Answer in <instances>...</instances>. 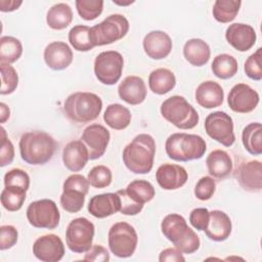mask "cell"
Returning a JSON list of instances; mask_svg holds the SVG:
<instances>
[{
  "label": "cell",
  "instance_id": "obj_32",
  "mask_svg": "<svg viewBox=\"0 0 262 262\" xmlns=\"http://www.w3.org/2000/svg\"><path fill=\"white\" fill-rule=\"evenodd\" d=\"M125 191L131 200L143 206L145 203L150 202L156 194L154 185L144 179L131 181L125 188Z\"/></svg>",
  "mask_w": 262,
  "mask_h": 262
},
{
  "label": "cell",
  "instance_id": "obj_15",
  "mask_svg": "<svg viewBox=\"0 0 262 262\" xmlns=\"http://www.w3.org/2000/svg\"><path fill=\"white\" fill-rule=\"evenodd\" d=\"M235 178L243 189L250 192H260L262 189V164L252 160L238 165Z\"/></svg>",
  "mask_w": 262,
  "mask_h": 262
},
{
  "label": "cell",
  "instance_id": "obj_5",
  "mask_svg": "<svg viewBox=\"0 0 262 262\" xmlns=\"http://www.w3.org/2000/svg\"><path fill=\"white\" fill-rule=\"evenodd\" d=\"M160 111L165 120L182 130L194 128L200 121L196 110L180 95H173L164 100Z\"/></svg>",
  "mask_w": 262,
  "mask_h": 262
},
{
  "label": "cell",
  "instance_id": "obj_31",
  "mask_svg": "<svg viewBox=\"0 0 262 262\" xmlns=\"http://www.w3.org/2000/svg\"><path fill=\"white\" fill-rule=\"evenodd\" d=\"M262 125L259 122L250 123L242 133V142L245 149L253 155L259 156L262 152Z\"/></svg>",
  "mask_w": 262,
  "mask_h": 262
},
{
  "label": "cell",
  "instance_id": "obj_9",
  "mask_svg": "<svg viewBox=\"0 0 262 262\" xmlns=\"http://www.w3.org/2000/svg\"><path fill=\"white\" fill-rule=\"evenodd\" d=\"M27 219L36 228L54 229L59 224L60 213L54 201L42 199L32 202L27 208Z\"/></svg>",
  "mask_w": 262,
  "mask_h": 262
},
{
  "label": "cell",
  "instance_id": "obj_42",
  "mask_svg": "<svg viewBox=\"0 0 262 262\" xmlns=\"http://www.w3.org/2000/svg\"><path fill=\"white\" fill-rule=\"evenodd\" d=\"M261 52L262 48L259 47L253 54H251L245 61L244 71L246 75L255 81L262 79V66H261Z\"/></svg>",
  "mask_w": 262,
  "mask_h": 262
},
{
  "label": "cell",
  "instance_id": "obj_10",
  "mask_svg": "<svg viewBox=\"0 0 262 262\" xmlns=\"http://www.w3.org/2000/svg\"><path fill=\"white\" fill-rule=\"evenodd\" d=\"M124 68L122 54L115 50L100 52L94 60L96 79L104 85H115L121 78Z\"/></svg>",
  "mask_w": 262,
  "mask_h": 262
},
{
  "label": "cell",
  "instance_id": "obj_34",
  "mask_svg": "<svg viewBox=\"0 0 262 262\" xmlns=\"http://www.w3.org/2000/svg\"><path fill=\"white\" fill-rule=\"evenodd\" d=\"M69 41L75 50L81 52L89 51L95 47L92 43L91 28L84 25H77L70 30Z\"/></svg>",
  "mask_w": 262,
  "mask_h": 262
},
{
  "label": "cell",
  "instance_id": "obj_23",
  "mask_svg": "<svg viewBox=\"0 0 262 262\" xmlns=\"http://www.w3.org/2000/svg\"><path fill=\"white\" fill-rule=\"evenodd\" d=\"M89 160V152L82 140L70 141L62 150L64 167L72 172L81 171Z\"/></svg>",
  "mask_w": 262,
  "mask_h": 262
},
{
  "label": "cell",
  "instance_id": "obj_49",
  "mask_svg": "<svg viewBox=\"0 0 262 262\" xmlns=\"http://www.w3.org/2000/svg\"><path fill=\"white\" fill-rule=\"evenodd\" d=\"M210 211L207 208H195L189 214L190 224L199 231L206 229L209 222Z\"/></svg>",
  "mask_w": 262,
  "mask_h": 262
},
{
  "label": "cell",
  "instance_id": "obj_36",
  "mask_svg": "<svg viewBox=\"0 0 262 262\" xmlns=\"http://www.w3.org/2000/svg\"><path fill=\"white\" fill-rule=\"evenodd\" d=\"M23 54L20 41L12 36H3L0 39V61L5 63L15 62Z\"/></svg>",
  "mask_w": 262,
  "mask_h": 262
},
{
  "label": "cell",
  "instance_id": "obj_7",
  "mask_svg": "<svg viewBox=\"0 0 262 262\" xmlns=\"http://www.w3.org/2000/svg\"><path fill=\"white\" fill-rule=\"evenodd\" d=\"M108 248L119 258L131 257L138 244L135 228L127 222H117L108 230Z\"/></svg>",
  "mask_w": 262,
  "mask_h": 262
},
{
  "label": "cell",
  "instance_id": "obj_6",
  "mask_svg": "<svg viewBox=\"0 0 262 262\" xmlns=\"http://www.w3.org/2000/svg\"><path fill=\"white\" fill-rule=\"evenodd\" d=\"M129 31V21L119 13L106 16L101 23L91 27V38L94 46L112 44L123 39Z\"/></svg>",
  "mask_w": 262,
  "mask_h": 262
},
{
  "label": "cell",
  "instance_id": "obj_44",
  "mask_svg": "<svg viewBox=\"0 0 262 262\" xmlns=\"http://www.w3.org/2000/svg\"><path fill=\"white\" fill-rule=\"evenodd\" d=\"M216 190V182L210 176H204L200 178L194 187V195L200 201L210 200Z\"/></svg>",
  "mask_w": 262,
  "mask_h": 262
},
{
  "label": "cell",
  "instance_id": "obj_29",
  "mask_svg": "<svg viewBox=\"0 0 262 262\" xmlns=\"http://www.w3.org/2000/svg\"><path fill=\"white\" fill-rule=\"evenodd\" d=\"M131 119L132 115L130 111L120 103H112L107 105L103 114V121L108 127L115 130H123L127 128L131 123Z\"/></svg>",
  "mask_w": 262,
  "mask_h": 262
},
{
  "label": "cell",
  "instance_id": "obj_16",
  "mask_svg": "<svg viewBox=\"0 0 262 262\" xmlns=\"http://www.w3.org/2000/svg\"><path fill=\"white\" fill-rule=\"evenodd\" d=\"M225 38L235 50L245 52L254 46L257 35L252 26L242 23H234L227 27L225 31Z\"/></svg>",
  "mask_w": 262,
  "mask_h": 262
},
{
  "label": "cell",
  "instance_id": "obj_28",
  "mask_svg": "<svg viewBox=\"0 0 262 262\" xmlns=\"http://www.w3.org/2000/svg\"><path fill=\"white\" fill-rule=\"evenodd\" d=\"M176 85V78L172 71L165 68L154 70L148 77V87L152 93L164 95Z\"/></svg>",
  "mask_w": 262,
  "mask_h": 262
},
{
  "label": "cell",
  "instance_id": "obj_4",
  "mask_svg": "<svg viewBox=\"0 0 262 262\" xmlns=\"http://www.w3.org/2000/svg\"><path fill=\"white\" fill-rule=\"evenodd\" d=\"M167 156L177 162H188L203 158L207 150L205 139L196 134L173 133L165 143Z\"/></svg>",
  "mask_w": 262,
  "mask_h": 262
},
{
  "label": "cell",
  "instance_id": "obj_50",
  "mask_svg": "<svg viewBox=\"0 0 262 262\" xmlns=\"http://www.w3.org/2000/svg\"><path fill=\"white\" fill-rule=\"evenodd\" d=\"M89 181L85 176L81 174H72L64 180L62 189H76L83 192L86 195L89 190Z\"/></svg>",
  "mask_w": 262,
  "mask_h": 262
},
{
  "label": "cell",
  "instance_id": "obj_13",
  "mask_svg": "<svg viewBox=\"0 0 262 262\" xmlns=\"http://www.w3.org/2000/svg\"><path fill=\"white\" fill-rule=\"evenodd\" d=\"M111 139L110 131L100 124L87 126L81 136V140L86 145L89 152V160H97L106 150Z\"/></svg>",
  "mask_w": 262,
  "mask_h": 262
},
{
  "label": "cell",
  "instance_id": "obj_41",
  "mask_svg": "<svg viewBox=\"0 0 262 262\" xmlns=\"http://www.w3.org/2000/svg\"><path fill=\"white\" fill-rule=\"evenodd\" d=\"M87 179L91 186L95 188H104L112 183L113 174L108 167L97 165L88 172Z\"/></svg>",
  "mask_w": 262,
  "mask_h": 262
},
{
  "label": "cell",
  "instance_id": "obj_25",
  "mask_svg": "<svg viewBox=\"0 0 262 262\" xmlns=\"http://www.w3.org/2000/svg\"><path fill=\"white\" fill-rule=\"evenodd\" d=\"M208 172L217 179H224L232 172V160L228 152L222 149H215L206 159Z\"/></svg>",
  "mask_w": 262,
  "mask_h": 262
},
{
  "label": "cell",
  "instance_id": "obj_12",
  "mask_svg": "<svg viewBox=\"0 0 262 262\" xmlns=\"http://www.w3.org/2000/svg\"><path fill=\"white\" fill-rule=\"evenodd\" d=\"M259 100L258 92L245 83L235 84L227 96V103L230 110L239 114L253 112L257 107Z\"/></svg>",
  "mask_w": 262,
  "mask_h": 262
},
{
  "label": "cell",
  "instance_id": "obj_24",
  "mask_svg": "<svg viewBox=\"0 0 262 262\" xmlns=\"http://www.w3.org/2000/svg\"><path fill=\"white\" fill-rule=\"evenodd\" d=\"M196 102L205 108H214L223 103L224 91L220 84L215 81L202 82L194 93Z\"/></svg>",
  "mask_w": 262,
  "mask_h": 262
},
{
  "label": "cell",
  "instance_id": "obj_1",
  "mask_svg": "<svg viewBox=\"0 0 262 262\" xmlns=\"http://www.w3.org/2000/svg\"><path fill=\"white\" fill-rule=\"evenodd\" d=\"M19 154L29 165H44L49 162L57 147L55 139L47 132L34 130L24 133L19 139Z\"/></svg>",
  "mask_w": 262,
  "mask_h": 262
},
{
  "label": "cell",
  "instance_id": "obj_11",
  "mask_svg": "<svg viewBox=\"0 0 262 262\" xmlns=\"http://www.w3.org/2000/svg\"><path fill=\"white\" fill-rule=\"evenodd\" d=\"M204 127L209 137L226 147L231 146L235 141L232 118L225 112L217 111L209 114Z\"/></svg>",
  "mask_w": 262,
  "mask_h": 262
},
{
  "label": "cell",
  "instance_id": "obj_30",
  "mask_svg": "<svg viewBox=\"0 0 262 262\" xmlns=\"http://www.w3.org/2000/svg\"><path fill=\"white\" fill-rule=\"evenodd\" d=\"M73 20V11L69 4L57 3L52 5L46 14V23L53 30H63Z\"/></svg>",
  "mask_w": 262,
  "mask_h": 262
},
{
  "label": "cell",
  "instance_id": "obj_14",
  "mask_svg": "<svg viewBox=\"0 0 262 262\" xmlns=\"http://www.w3.org/2000/svg\"><path fill=\"white\" fill-rule=\"evenodd\" d=\"M33 254L40 261L57 262L64 256V245L58 235L44 234L33 244Z\"/></svg>",
  "mask_w": 262,
  "mask_h": 262
},
{
  "label": "cell",
  "instance_id": "obj_43",
  "mask_svg": "<svg viewBox=\"0 0 262 262\" xmlns=\"http://www.w3.org/2000/svg\"><path fill=\"white\" fill-rule=\"evenodd\" d=\"M4 186L19 187L28 190L30 187V176L21 169H11L4 175Z\"/></svg>",
  "mask_w": 262,
  "mask_h": 262
},
{
  "label": "cell",
  "instance_id": "obj_55",
  "mask_svg": "<svg viewBox=\"0 0 262 262\" xmlns=\"http://www.w3.org/2000/svg\"><path fill=\"white\" fill-rule=\"evenodd\" d=\"M113 2L115 3V4H118V5H123V6H126V5H129V4H132V3H134V1L133 0H129V1H127V2H120V1H117V0H113Z\"/></svg>",
  "mask_w": 262,
  "mask_h": 262
},
{
  "label": "cell",
  "instance_id": "obj_53",
  "mask_svg": "<svg viewBox=\"0 0 262 262\" xmlns=\"http://www.w3.org/2000/svg\"><path fill=\"white\" fill-rule=\"evenodd\" d=\"M21 4L23 1L20 0H0V10L2 12H10L16 10Z\"/></svg>",
  "mask_w": 262,
  "mask_h": 262
},
{
  "label": "cell",
  "instance_id": "obj_3",
  "mask_svg": "<svg viewBox=\"0 0 262 262\" xmlns=\"http://www.w3.org/2000/svg\"><path fill=\"white\" fill-rule=\"evenodd\" d=\"M102 110L101 98L92 92H75L63 103V111L69 120L85 124L96 120Z\"/></svg>",
  "mask_w": 262,
  "mask_h": 262
},
{
  "label": "cell",
  "instance_id": "obj_21",
  "mask_svg": "<svg viewBox=\"0 0 262 262\" xmlns=\"http://www.w3.org/2000/svg\"><path fill=\"white\" fill-rule=\"evenodd\" d=\"M121 201L117 192H106L92 196L88 204V212L95 218H105L120 212Z\"/></svg>",
  "mask_w": 262,
  "mask_h": 262
},
{
  "label": "cell",
  "instance_id": "obj_38",
  "mask_svg": "<svg viewBox=\"0 0 262 262\" xmlns=\"http://www.w3.org/2000/svg\"><path fill=\"white\" fill-rule=\"evenodd\" d=\"M60 205L69 213H78L82 210L85 203V194L79 190L68 188L62 189L60 195Z\"/></svg>",
  "mask_w": 262,
  "mask_h": 262
},
{
  "label": "cell",
  "instance_id": "obj_19",
  "mask_svg": "<svg viewBox=\"0 0 262 262\" xmlns=\"http://www.w3.org/2000/svg\"><path fill=\"white\" fill-rule=\"evenodd\" d=\"M43 56L47 67L54 71L64 70L73 61V51L71 47L61 41L49 43L44 49Z\"/></svg>",
  "mask_w": 262,
  "mask_h": 262
},
{
  "label": "cell",
  "instance_id": "obj_2",
  "mask_svg": "<svg viewBox=\"0 0 262 262\" xmlns=\"http://www.w3.org/2000/svg\"><path fill=\"white\" fill-rule=\"evenodd\" d=\"M156 155V141L146 133L136 135L123 150V162L134 174H147L151 171Z\"/></svg>",
  "mask_w": 262,
  "mask_h": 262
},
{
  "label": "cell",
  "instance_id": "obj_46",
  "mask_svg": "<svg viewBox=\"0 0 262 262\" xmlns=\"http://www.w3.org/2000/svg\"><path fill=\"white\" fill-rule=\"evenodd\" d=\"M14 159V147L11 140L6 136V131L1 128V148H0V166L5 167L12 163Z\"/></svg>",
  "mask_w": 262,
  "mask_h": 262
},
{
  "label": "cell",
  "instance_id": "obj_39",
  "mask_svg": "<svg viewBox=\"0 0 262 262\" xmlns=\"http://www.w3.org/2000/svg\"><path fill=\"white\" fill-rule=\"evenodd\" d=\"M1 70V95H7L14 92L18 85V75L15 69L9 63L0 62Z\"/></svg>",
  "mask_w": 262,
  "mask_h": 262
},
{
  "label": "cell",
  "instance_id": "obj_51",
  "mask_svg": "<svg viewBox=\"0 0 262 262\" xmlns=\"http://www.w3.org/2000/svg\"><path fill=\"white\" fill-rule=\"evenodd\" d=\"M83 260L88 262H107L110 261V254L101 245H93L86 252Z\"/></svg>",
  "mask_w": 262,
  "mask_h": 262
},
{
  "label": "cell",
  "instance_id": "obj_47",
  "mask_svg": "<svg viewBox=\"0 0 262 262\" xmlns=\"http://www.w3.org/2000/svg\"><path fill=\"white\" fill-rule=\"evenodd\" d=\"M117 193L120 196V201H121L120 212L122 214L128 215V216H134L140 213L141 210L143 209V205L137 204L133 200H131L126 193L125 189H120L117 191Z\"/></svg>",
  "mask_w": 262,
  "mask_h": 262
},
{
  "label": "cell",
  "instance_id": "obj_22",
  "mask_svg": "<svg viewBox=\"0 0 262 262\" xmlns=\"http://www.w3.org/2000/svg\"><path fill=\"white\" fill-rule=\"evenodd\" d=\"M231 229V220L225 212L221 210H213L210 212L209 222L205 229L208 238L214 242H223L229 237Z\"/></svg>",
  "mask_w": 262,
  "mask_h": 262
},
{
  "label": "cell",
  "instance_id": "obj_35",
  "mask_svg": "<svg viewBox=\"0 0 262 262\" xmlns=\"http://www.w3.org/2000/svg\"><path fill=\"white\" fill-rule=\"evenodd\" d=\"M241 5L239 0H216L212 9L213 16L219 23H230L236 17Z\"/></svg>",
  "mask_w": 262,
  "mask_h": 262
},
{
  "label": "cell",
  "instance_id": "obj_8",
  "mask_svg": "<svg viewBox=\"0 0 262 262\" xmlns=\"http://www.w3.org/2000/svg\"><path fill=\"white\" fill-rule=\"evenodd\" d=\"M94 224L85 217L73 219L66 230V243L74 253H86L91 247L94 237Z\"/></svg>",
  "mask_w": 262,
  "mask_h": 262
},
{
  "label": "cell",
  "instance_id": "obj_17",
  "mask_svg": "<svg viewBox=\"0 0 262 262\" xmlns=\"http://www.w3.org/2000/svg\"><path fill=\"white\" fill-rule=\"evenodd\" d=\"M188 179V174L180 165L163 164L156 172L158 184L165 190H175L182 187Z\"/></svg>",
  "mask_w": 262,
  "mask_h": 262
},
{
  "label": "cell",
  "instance_id": "obj_54",
  "mask_svg": "<svg viewBox=\"0 0 262 262\" xmlns=\"http://www.w3.org/2000/svg\"><path fill=\"white\" fill-rule=\"evenodd\" d=\"M9 116H10L9 107L4 102H1L0 103V122H1V124L5 123L9 119Z\"/></svg>",
  "mask_w": 262,
  "mask_h": 262
},
{
  "label": "cell",
  "instance_id": "obj_27",
  "mask_svg": "<svg viewBox=\"0 0 262 262\" xmlns=\"http://www.w3.org/2000/svg\"><path fill=\"white\" fill-rule=\"evenodd\" d=\"M210 55V46L202 39H189L183 46V56L193 67L205 66L209 61Z\"/></svg>",
  "mask_w": 262,
  "mask_h": 262
},
{
  "label": "cell",
  "instance_id": "obj_45",
  "mask_svg": "<svg viewBox=\"0 0 262 262\" xmlns=\"http://www.w3.org/2000/svg\"><path fill=\"white\" fill-rule=\"evenodd\" d=\"M201 246V241L199 235L190 228L187 233L177 242L174 247L184 254H192L199 250Z\"/></svg>",
  "mask_w": 262,
  "mask_h": 262
},
{
  "label": "cell",
  "instance_id": "obj_48",
  "mask_svg": "<svg viewBox=\"0 0 262 262\" xmlns=\"http://www.w3.org/2000/svg\"><path fill=\"white\" fill-rule=\"evenodd\" d=\"M17 230L12 225H2L0 227V250L4 251L12 248L17 242Z\"/></svg>",
  "mask_w": 262,
  "mask_h": 262
},
{
  "label": "cell",
  "instance_id": "obj_18",
  "mask_svg": "<svg viewBox=\"0 0 262 262\" xmlns=\"http://www.w3.org/2000/svg\"><path fill=\"white\" fill-rule=\"evenodd\" d=\"M142 46L148 57L158 60L163 59L170 54L173 43L166 32L151 31L144 36Z\"/></svg>",
  "mask_w": 262,
  "mask_h": 262
},
{
  "label": "cell",
  "instance_id": "obj_33",
  "mask_svg": "<svg viewBox=\"0 0 262 262\" xmlns=\"http://www.w3.org/2000/svg\"><path fill=\"white\" fill-rule=\"evenodd\" d=\"M211 69L217 78L221 80H227L235 76L238 70V64L237 60L232 55L221 53L214 57Z\"/></svg>",
  "mask_w": 262,
  "mask_h": 262
},
{
  "label": "cell",
  "instance_id": "obj_52",
  "mask_svg": "<svg viewBox=\"0 0 262 262\" xmlns=\"http://www.w3.org/2000/svg\"><path fill=\"white\" fill-rule=\"evenodd\" d=\"M159 261L160 262H180V261H185V258L178 249L174 248H167L163 250L160 253L159 256Z\"/></svg>",
  "mask_w": 262,
  "mask_h": 262
},
{
  "label": "cell",
  "instance_id": "obj_40",
  "mask_svg": "<svg viewBox=\"0 0 262 262\" xmlns=\"http://www.w3.org/2000/svg\"><path fill=\"white\" fill-rule=\"evenodd\" d=\"M75 5L79 15L85 20L97 18L103 10L102 0H76Z\"/></svg>",
  "mask_w": 262,
  "mask_h": 262
},
{
  "label": "cell",
  "instance_id": "obj_20",
  "mask_svg": "<svg viewBox=\"0 0 262 262\" xmlns=\"http://www.w3.org/2000/svg\"><path fill=\"white\" fill-rule=\"evenodd\" d=\"M118 94L120 98L128 104H140L146 97L145 83L143 79L138 76H128L120 83Z\"/></svg>",
  "mask_w": 262,
  "mask_h": 262
},
{
  "label": "cell",
  "instance_id": "obj_26",
  "mask_svg": "<svg viewBox=\"0 0 262 262\" xmlns=\"http://www.w3.org/2000/svg\"><path fill=\"white\" fill-rule=\"evenodd\" d=\"M190 229L185 218L179 214L172 213L164 217L161 223V230L164 236L173 245L179 242Z\"/></svg>",
  "mask_w": 262,
  "mask_h": 262
},
{
  "label": "cell",
  "instance_id": "obj_37",
  "mask_svg": "<svg viewBox=\"0 0 262 262\" xmlns=\"http://www.w3.org/2000/svg\"><path fill=\"white\" fill-rule=\"evenodd\" d=\"M26 193L27 190L23 188L5 186L1 191L0 196L3 208L9 212L18 211L26 201Z\"/></svg>",
  "mask_w": 262,
  "mask_h": 262
}]
</instances>
